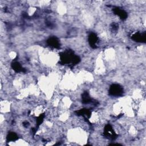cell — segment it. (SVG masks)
<instances>
[{
	"mask_svg": "<svg viewBox=\"0 0 146 146\" xmlns=\"http://www.w3.org/2000/svg\"><path fill=\"white\" fill-rule=\"evenodd\" d=\"M123 89L118 84L112 85L109 90V94L114 96H119L123 94Z\"/></svg>",
	"mask_w": 146,
	"mask_h": 146,
	"instance_id": "obj_1",
	"label": "cell"
},
{
	"mask_svg": "<svg viewBox=\"0 0 146 146\" xmlns=\"http://www.w3.org/2000/svg\"><path fill=\"white\" fill-rule=\"evenodd\" d=\"M104 135L107 137L111 139H115L116 136V133L110 124H107L106 126L104 129Z\"/></svg>",
	"mask_w": 146,
	"mask_h": 146,
	"instance_id": "obj_2",
	"label": "cell"
},
{
	"mask_svg": "<svg viewBox=\"0 0 146 146\" xmlns=\"http://www.w3.org/2000/svg\"><path fill=\"white\" fill-rule=\"evenodd\" d=\"M98 38L97 36L95 33H91L89 36V42L90 45L92 48H96V44L98 43Z\"/></svg>",
	"mask_w": 146,
	"mask_h": 146,
	"instance_id": "obj_3",
	"label": "cell"
},
{
	"mask_svg": "<svg viewBox=\"0 0 146 146\" xmlns=\"http://www.w3.org/2000/svg\"><path fill=\"white\" fill-rule=\"evenodd\" d=\"M114 12L122 20H125L127 17V13L124 11L118 8H115L114 9Z\"/></svg>",
	"mask_w": 146,
	"mask_h": 146,
	"instance_id": "obj_4",
	"label": "cell"
},
{
	"mask_svg": "<svg viewBox=\"0 0 146 146\" xmlns=\"http://www.w3.org/2000/svg\"><path fill=\"white\" fill-rule=\"evenodd\" d=\"M48 44H49V46L53 47V48H59V41L58 40L57 38H55V37H52V38H50L48 41H47Z\"/></svg>",
	"mask_w": 146,
	"mask_h": 146,
	"instance_id": "obj_5",
	"label": "cell"
},
{
	"mask_svg": "<svg viewBox=\"0 0 146 146\" xmlns=\"http://www.w3.org/2000/svg\"><path fill=\"white\" fill-rule=\"evenodd\" d=\"M132 38L136 42H144L145 40V33H144L143 34H141L139 33H135V34H133L132 36Z\"/></svg>",
	"mask_w": 146,
	"mask_h": 146,
	"instance_id": "obj_6",
	"label": "cell"
},
{
	"mask_svg": "<svg viewBox=\"0 0 146 146\" xmlns=\"http://www.w3.org/2000/svg\"><path fill=\"white\" fill-rule=\"evenodd\" d=\"M77 113L78 115L82 116L85 119H89L91 116V112L88 109H82L78 111Z\"/></svg>",
	"mask_w": 146,
	"mask_h": 146,
	"instance_id": "obj_7",
	"label": "cell"
},
{
	"mask_svg": "<svg viewBox=\"0 0 146 146\" xmlns=\"http://www.w3.org/2000/svg\"><path fill=\"white\" fill-rule=\"evenodd\" d=\"M12 67L16 72H17V73L25 71L24 69H23V67L18 62H13L12 64Z\"/></svg>",
	"mask_w": 146,
	"mask_h": 146,
	"instance_id": "obj_8",
	"label": "cell"
},
{
	"mask_svg": "<svg viewBox=\"0 0 146 146\" xmlns=\"http://www.w3.org/2000/svg\"><path fill=\"white\" fill-rule=\"evenodd\" d=\"M82 103L84 104H89L93 102V100H92L90 96L87 92H85L82 94Z\"/></svg>",
	"mask_w": 146,
	"mask_h": 146,
	"instance_id": "obj_9",
	"label": "cell"
},
{
	"mask_svg": "<svg viewBox=\"0 0 146 146\" xmlns=\"http://www.w3.org/2000/svg\"><path fill=\"white\" fill-rule=\"evenodd\" d=\"M18 139L17 135L13 132H11L9 133L7 136V141H14Z\"/></svg>",
	"mask_w": 146,
	"mask_h": 146,
	"instance_id": "obj_10",
	"label": "cell"
}]
</instances>
